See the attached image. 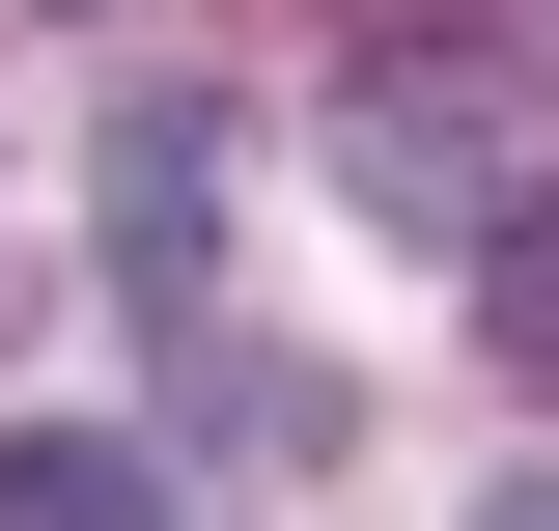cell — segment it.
<instances>
[{"mask_svg": "<svg viewBox=\"0 0 559 531\" xmlns=\"http://www.w3.org/2000/svg\"><path fill=\"white\" fill-rule=\"evenodd\" d=\"M336 197L392 224V252H503V224L559 197V140H532V84H503V57L364 28V57H336Z\"/></svg>", "mask_w": 559, "mask_h": 531, "instance_id": "6da1fadb", "label": "cell"}, {"mask_svg": "<svg viewBox=\"0 0 559 531\" xmlns=\"http://www.w3.org/2000/svg\"><path fill=\"white\" fill-rule=\"evenodd\" d=\"M197 280H224V113L197 84H112V308L197 335Z\"/></svg>", "mask_w": 559, "mask_h": 531, "instance_id": "7a4b0ae2", "label": "cell"}, {"mask_svg": "<svg viewBox=\"0 0 559 531\" xmlns=\"http://www.w3.org/2000/svg\"><path fill=\"white\" fill-rule=\"evenodd\" d=\"M0 531H197L140 448H84V420H0Z\"/></svg>", "mask_w": 559, "mask_h": 531, "instance_id": "3957f363", "label": "cell"}, {"mask_svg": "<svg viewBox=\"0 0 559 531\" xmlns=\"http://www.w3.org/2000/svg\"><path fill=\"white\" fill-rule=\"evenodd\" d=\"M476 308H503V392H559V197H532V224L476 252Z\"/></svg>", "mask_w": 559, "mask_h": 531, "instance_id": "277c9868", "label": "cell"}, {"mask_svg": "<svg viewBox=\"0 0 559 531\" xmlns=\"http://www.w3.org/2000/svg\"><path fill=\"white\" fill-rule=\"evenodd\" d=\"M503 531H559V475H532V504H503Z\"/></svg>", "mask_w": 559, "mask_h": 531, "instance_id": "5b68a950", "label": "cell"}, {"mask_svg": "<svg viewBox=\"0 0 559 531\" xmlns=\"http://www.w3.org/2000/svg\"><path fill=\"white\" fill-rule=\"evenodd\" d=\"M84 28H112V0H84Z\"/></svg>", "mask_w": 559, "mask_h": 531, "instance_id": "8992f818", "label": "cell"}]
</instances>
